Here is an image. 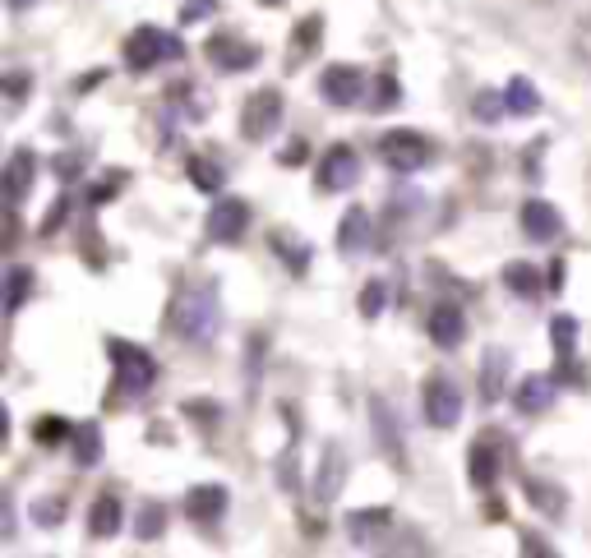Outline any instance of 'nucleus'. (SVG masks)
<instances>
[{
  "label": "nucleus",
  "instance_id": "obj_1",
  "mask_svg": "<svg viewBox=\"0 0 591 558\" xmlns=\"http://www.w3.org/2000/svg\"><path fill=\"white\" fill-rule=\"evenodd\" d=\"M222 328V296L213 277H199V282H185L171 300V337L185 346H213Z\"/></svg>",
  "mask_w": 591,
  "mask_h": 558
},
{
  "label": "nucleus",
  "instance_id": "obj_2",
  "mask_svg": "<svg viewBox=\"0 0 591 558\" xmlns=\"http://www.w3.org/2000/svg\"><path fill=\"white\" fill-rule=\"evenodd\" d=\"M347 535L356 549H384V554H425V545L416 540H402L393 531V512L370 508V512H351L347 517Z\"/></svg>",
  "mask_w": 591,
  "mask_h": 558
},
{
  "label": "nucleus",
  "instance_id": "obj_3",
  "mask_svg": "<svg viewBox=\"0 0 591 558\" xmlns=\"http://www.w3.org/2000/svg\"><path fill=\"white\" fill-rule=\"evenodd\" d=\"M107 356H111V383H116V392H125V397H139V392L153 388L157 360L148 356L144 346L125 342V337H111V342H107Z\"/></svg>",
  "mask_w": 591,
  "mask_h": 558
},
{
  "label": "nucleus",
  "instance_id": "obj_4",
  "mask_svg": "<svg viewBox=\"0 0 591 558\" xmlns=\"http://www.w3.org/2000/svg\"><path fill=\"white\" fill-rule=\"evenodd\" d=\"M121 56L134 74H148V70H157V65H167V60H185V42L162 33V28H153V24H144L125 37Z\"/></svg>",
  "mask_w": 591,
  "mask_h": 558
},
{
  "label": "nucleus",
  "instance_id": "obj_5",
  "mask_svg": "<svg viewBox=\"0 0 591 558\" xmlns=\"http://www.w3.org/2000/svg\"><path fill=\"white\" fill-rule=\"evenodd\" d=\"M379 157H384L388 171H398V176H411V171H421L430 157H435V148H430V139L416 130H388L384 139H379Z\"/></svg>",
  "mask_w": 591,
  "mask_h": 558
},
{
  "label": "nucleus",
  "instance_id": "obj_6",
  "mask_svg": "<svg viewBox=\"0 0 591 558\" xmlns=\"http://www.w3.org/2000/svg\"><path fill=\"white\" fill-rule=\"evenodd\" d=\"M356 180H361V153H356L351 143H333V148L319 157L314 185H319L324 194H347Z\"/></svg>",
  "mask_w": 591,
  "mask_h": 558
},
{
  "label": "nucleus",
  "instance_id": "obj_7",
  "mask_svg": "<svg viewBox=\"0 0 591 558\" xmlns=\"http://www.w3.org/2000/svg\"><path fill=\"white\" fill-rule=\"evenodd\" d=\"M282 125V93L278 88H259V93L245 97V111H241V134L250 143H264L273 139Z\"/></svg>",
  "mask_w": 591,
  "mask_h": 558
},
{
  "label": "nucleus",
  "instance_id": "obj_8",
  "mask_svg": "<svg viewBox=\"0 0 591 558\" xmlns=\"http://www.w3.org/2000/svg\"><path fill=\"white\" fill-rule=\"evenodd\" d=\"M365 411H370V429H374L379 452H384L393 466H402V462H407V448H402V420H398V411H393V402L379 397V392H370Z\"/></svg>",
  "mask_w": 591,
  "mask_h": 558
},
{
  "label": "nucleus",
  "instance_id": "obj_9",
  "mask_svg": "<svg viewBox=\"0 0 591 558\" xmlns=\"http://www.w3.org/2000/svg\"><path fill=\"white\" fill-rule=\"evenodd\" d=\"M425 420L435 429H453L462 420V392L448 374H430L425 379Z\"/></svg>",
  "mask_w": 591,
  "mask_h": 558
},
{
  "label": "nucleus",
  "instance_id": "obj_10",
  "mask_svg": "<svg viewBox=\"0 0 591 558\" xmlns=\"http://www.w3.org/2000/svg\"><path fill=\"white\" fill-rule=\"evenodd\" d=\"M204 51L222 74H241V70H250V65H259V47L245 42V37H236V33H213Z\"/></svg>",
  "mask_w": 591,
  "mask_h": 558
},
{
  "label": "nucleus",
  "instance_id": "obj_11",
  "mask_svg": "<svg viewBox=\"0 0 591 558\" xmlns=\"http://www.w3.org/2000/svg\"><path fill=\"white\" fill-rule=\"evenodd\" d=\"M319 93H324L328 107H356L365 97V74L356 65H328L319 74Z\"/></svg>",
  "mask_w": 591,
  "mask_h": 558
},
{
  "label": "nucleus",
  "instance_id": "obj_12",
  "mask_svg": "<svg viewBox=\"0 0 591 558\" xmlns=\"http://www.w3.org/2000/svg\"><path fill=\"white\" fill-rule=\"evenodd\" d=\"M342 485H347V448H342V443H324L319 475H314V503L328 508V503L342 494Z\"/></svg>",
  "mask_w": 591,
  "mask_h": 558
},
{
  "label": "nucleus",
  "instance_id": "obj_13",
  "mask_svg": "<svg viewBox=\"0 0 591 558\" xmlns=\"http://www.w3.org/2000/svg\"><path fill=\"white\" fill-rule=\"evenodd\" d=\"M245 231H250V203L245 199H222L208 213V240H218V245H236Z\"/></svg>",
  "mask_w": 591,
  "mask_h": 558
},
{
  "label": "nucleus",
  "instance_id": "obj_14",
  "mask_svg": "<svg viewBox=\"0 0 591 558\" xmlns=\"http://www.w3.org/2000/svg\"><path fill=\"white\" fill-rule=\"evenodd\" d=\"M338 250L347 254V259H356V254H365V250H379L374 245V217H370V208H347L342 213V226H338Z\"/></svg>",
  "mask_w": 591,
  "mask_h": 558
},
{
  "label": "nucleus",
  "instance_id": "obj_15",
  "mask_svg": "<svg viewBox=\"0 0 591 558\" xmlns=\"http://www.w3.org/2000/svg\"><path fill=\"white\" fill-rule=\"evenodd\" d=\"M555 392H559V379L555 374H527L513 392V406H518V416H541L555 406Z\"/></svg>",
  "mask_w": 591,
  "mask_h": 558
},
{
  "label": "nucleus",
  "instance_id": "obj_16",
  "mask_svg": "<svg viewBox=\"0 0 591 558\" xmlns=\"http://www.w3.org/2000/svg\"><path fill=\"white\" fill-rule=\"evenodd\" d=\"M33 180H37L33 148H14L10 162H5V203H10V208H19V203L28 199V190H33Z\"/></svg>",
  "mask_w": 591,
  "mask_h": 558
},
{
  "label": "nucleus",
  "instance_id": "obj_17",
  "mask_svg": "<svg viewBox=\"0 0 591 558\" xmlns=\"http://www.w3.org/2000/svg\"><path fill=\"white\" fill-rule=\"evenodd\" d=\"M185 517L199 526H218L227 517V489L222 485H194L185 494Z\"/></svg>",
  "mask_w": 591,
  "mask_h": 558
},
{
  "label": "nucleus",
  "instance_id": "obj_18",
  "mask_svg": "<svg viewBox=\"0 0 591 558\" xmlns=\"http://www.w3.org/2000/svg\"><path fill=\"white\" fill-rule=\"evenodd\" d=\"M430 342L444 346V351H458L462 342H467V314H462L458 305H435L430 309Z\"/></svg>",
  "mask_w": 591,
  "mask_h": 558
},
{
  "label": "nucleus",
  "instance_id": "obj_19",
  "mask_svg": "<svg viewBox=\"0 0 591 558\" xmlns=\"http://www.w3.org/2000/svg\"><path fill=\"white\" fill-rule=\"evenodd\" d=\"M476 383H481V402H499L508 392V351L504 346H490L476 369Z\"/></svg>",
  "mask_w": 591,
  "mask_h": 558
},
{
  "label": "nucleus",
  "instance_id": "obj_20",
  "mask_svg": "<svg viewBox=\"0 0 591 558\" xmlns=\"http://www.w3.org/2000/svg\"><path fill=\"white\" fill-rule=\"evenodd\" d=\"M522 231H527L531 240H555L559 231H564V217H559L555 203L531 199V203H522Z\"/></svg>",
  "mask_w": 591,
  "mask_h": 558
},
{
  "label": "nucleus",
  "instance_id": "obj_21",
  "mask_svg": "<svg viewBox=\"0 0 591 558\" xmlns=\"http://www.w3.org/2000/svg\"><path fill=\"white\" fill-rule=\"evenodd\" d=\"M121 522H125L121 499H116V494H97L93 508H88V535H93V540H111V535L121 531Z\"/></svg>",
  "mask_w": 591,
  "mask_h": 558
},
{
  "label": "nucleus",
  "instance_id": "obj_22",
  "mask_svg": "<svg viewBox=\"0 0 591 558\" xmlns=\"http://www.w3.org/2000/svg\"><path fill=\"white\" fill-rule=\"evenodd\" d=\"M102 425H93V420H84V425H74V434H70V457H74V466L79 471H93L97 462H102Z\"/></svg>",
  "mask_w": 591,
  "mask_h": 558
},
{
  "label": "nucleus",
  "instance_id": "obj_23",
  "mask_svg": "<svg viewBox=\"0 0 591 558\" xmlns=\"http://www.w3.org/2000/svg\"><path fill=\"white\" fill-rule=\"evenodd\" d=\"M522 489H527V503L536 512H541V517H564V489L559 485H550V480H536V475H527V480H522Z\"/></svg>",
  "mask_w": 591,
  "mask_h": 558
},
{
  "label": "nucleus",
  "instance_id": "obj_24",
  "mask_svg": "<svg viewBox=\"0 0 591 558\" xmlns=\"http://www.w3.org/2000/svg\"><path fill=\"white\" fill-rule=\"evenodd\" d=\"M167 102H171L176 111H181L185 120H204V116H208V107H213L204 88L190 84V79H185V84H171V88H167Z\"/></svg>",
  "mask_w": 591,
  "mask_h": 558
},
{
  "label": "nucleus",
  "instance_id": "obj_25",
  "mask_svg": "<svg viewBox=\"0 0 591 558\" xmlns=\"http://www.w3.org/2000/svg\"><path fill=\"white\" fill-rule=\"evenodd\" d=\"M504 102H508V116H536V111H541V93H536V84L522 79V74H513L504 84Z\"/></svg>",
  "mask_w": 591,
  "mask_h": 558
},
{
  "label": "nucleus",
  "instance_id": "obj_26",
  "mask_svg": "<svg viewBox=\"0 0 591 558\" xmlns=\"http://www.w3.org/2000/svg\"><path fill=\"white\" fill-rule=\"evenodd\" d=\"M185 171H190V180L199 185L204 194H218L222 185H227V167H222L218 157H204V153H194L190 162H185Z\"/></svg>",
  "mask_w": 591,
  "mask_h": 558
},
{
  "label": "nucleus",
  "instance_id": "obj_27",
  "mask_svg": "<svg viewBox=\"0 0 591 558\" xmlns=\"http://www.w3.org/2000/svg\"><path fill=\"white\" fill-rule=\"evenodd\" d=\"M550 342H555L559 365L578 360V319H573V314H555V319H550Z\"/></svg>",
  "mask_w": 591,
  "mask_h": 558
},
{
  "label": "nucleus",
  "instance_id": "obj_28",
  "mask_svg": "<svg viewBox=\"0 0 591 558\" xmlns=\"http://www.w3.org/2000/svg\"><path fill=\"white\" fill-rule=\"evenodd\" d=\"M33 286L37 282H33V273H28L24 263H14L10 273H5V314H10V319L24 309V300L33 296Z\"/></svg>",
  "mask_w": 591,
  "mask_h": 558
},
{
  "label": "nucleus",
  "instance_id": "obj_29",
  "mask_svg": "<svg viewBox=\"0 0 591 558\" xmlns=\"http://www.w3.org/2000/svg\"><path fill=\"white\" fill-rule=\"evenodd\" d=\"M499 475V457H495V443H476L471 448V485L476 489H490Z\"/></svg>",
  "mask_w": 591,
  "mask_h": 558
},
{
  "label": "nucleus",
  "instance_id": "obj_30",
  "mask_svg": "<svg viewBox=\"0 0 591 558\" xmlns=\"http://www.w3.org/2000/svg\"><path fill=\"white\" fill-rule=\"evenodd\" d=\"M134 535H139L144 545L162 540V535H167V508H162V503H144L139 517H134Z\"/></svg>",
  "mask_w": 591,
  "mask_h": 558
},
{
  "label": "nucleus",
  "instance_id": "obj_31",
  "mask_svg": "<svg viewBox=\"0 0 591 558\" xmlns=\"http://www.w3.org/2000/svg\"><path fill=\"white\" fill-rule=\"evenodd\" d=\"M504 286L513 291V296L531 300L536 291H541V273H536L531 263H522V259H518V263H508V268H504Z\"/></svg>",
  "mask_w": 591,
  "mask_h": 558
},
{
  "label": "nucleus",
  "instance_id": "obj_32",
  "mask_svg": "<svg viewBox=\"0 0 591 558\" xmlns=\"http://www.w3.org/2000/svg\"><path fill=\"white\" fill-rule=\"evenodd\" d=\"M319 33H324V19H319V14L301 19V28L291 33V65H301V60L310 56L314 47H319Z\"/></svg>",
  "mask_w": 591,
  "mask_h": 558
},
{
  "label": "nucleus",
  "instance_id": "obj_33",
  "mask_svg": "<svg viewBox=\"0 0 591 558\" xmlns=\"http://www.w3.org/2000/svg\"><path fill=\"white\" fill-rule=\"evenodd\" d=\"M370 111H393L402 102V88L393 74H379V79H370Z\"/></svg>",
  "mask_w": 591,
  "mask_h": 558
},
{
  "label": "nucleus",
  "instance_id": "obj_34",
  "mask_svg": "<svg viewBox=\"0 0 591 558\" xmlns=\"http://www.w3.org/2000/svg\"><path fill=\"white\" fill-rule=\"evenodd\" d=\"M471 116L485 120V125H495L499 116H508L504 93H495V88H481V93H476V102H471Z\"/></svg>",
  "mask_w": 591,
  "mask_h": 558
},
{
  "label": "nucleus",
  "instance_id": "obj_35",
  "mask_svg": "<svg viewBox=\"0 0 591 558\" xmlns=\"http://www.w3.org/2000/svg\"><path fill=\"white\" fill-rule=\"evenodd\" d=\"M273 250L282 254V259H287V268L291 273H305V268H310V245H305V240H291V236H273Z\"/></svg>",
  "mask_w": 591,
  "mask_h": 558
},
{
  "label": "nucleus",
  "instance_id": "obj_36",
  "mask_svg": "<svg viewBox=\"0 0 591 558\" xmlns=\"http://www.w3.org/2000/svg\"><path fill=\"white\" fill-rule=\"evenodd\" d=\"M74 434V425L70 420H61V416H42L33 425V443H42V448H51V443H61V439H70Z\"/></svg>",
  "mask_w": 591,
  "mask_h": 558
},
{
  "label": "nucleus",
  "instance_id": "obj_37",
  "mask_svg": "<svg viewBox=\"0 0 591 558\" xmlns=\"http://www.w3.org/2000/svg\"><path fill=\"white\" fill-rule=\"evenodd\" d=\"M384 305H388V286L384 282H370L361 291V319H379V314H384Z\"/></svg>",
  "mask_w": 591,
  "mask_h": 558
},
{
  "label": "nucleus",
  "instance_id": "obj_38",
  "mask_svg": "<svg viewBox=\"0 0 591 558\" xmlns=\"http://www.w3.org/2000/svg\"><path fill=\"white\" fill-rule=\"evenodd\" d=\"M33 522L37 526H61L65 522V499H42V503H33Z\"/></svg>",
  "mask_w": 591,
  "mask_h": 558
},
{
  "label": "nucleus",
  "instance_id": "obj_39",
  "mask_svg": "<svg viewBox=\"0 0 591 558\" xmlns=\"http://www.w3.org/2000/svg\"><path fill=\"white\" fill-rule=\"evenodd\" d=\"M213 10H218V0H185V5H181V24H199V19H208Z\"/></svg>",
  "mask_w": 591,
  "mask_h": 558
},
{
  "label": "nucleus",
  "instance_id": "obj_40",
  "mask_svg": "<svg viewBox=\"0 0 591 558\" xmlns=\"http://www.w3.org/2000/svg\"><path fill=\"white\" fill-rule=\"evenodd\" d=\"M65 213H70V199H65V194H61V199L51 203V217H47V222H42V236H51V231H56V226L65 222Z\"/></svg>",
  "mask_w": 591,
  "mask_h": 558
},
{
  "label": "nucleus",
  "instance_id": "obj_41",
  "mask_svg": "<svg viewBox=\"0 0 591 558\" xmlns=\"http://www.w3.org/2000/svg\"><path fill=\"white\" fill-rule=\"evenodd\" d=\"M305 153H310V148H305V139H296V143H287V148L278 153V162H282V167H296V162H305Z\"/></svg>",
  "mask_w": 591,
  "mask_h": 558
},
{
  "label": "nucleus",
  "instance_id": "obj_42",
  "mask_svg": "<svg viewBox=\"0 0 591 558\" xmlns=\"http://www.w3.org/2000/svg\"><path fill=\"white\" fill-rule=\"evenodd\" d=\"M518 540H522V554H531V558H545V554H550V545H541V535H531V531H522V535H518Z\"/></svg>",
  "mask_w": 591,
  "mask_h": 558
},
{
  "label": "nucleus",
  "instance_id": "obj_43",
  "mask_svg": "<svg viewBox=\"0 0 591 558\" xmlns=\"http://www.w3.org/2000/svg\"><path fill=\"white\" fill-rule=\"evenodd\" d=\"M545 286H550V291H564V263H550V273H545Z\"/></svg>",
  "mask_w": 591,
  "mask_h": 558
},
{
  "label": "nucleus",
  "instance_id": "obj_44",
  "mask_svg": "<svg viewBox=\"0 0 591 558\" xmlns=\"http://www.w3.org/2000/svg\"><path fill=\"white\" fill-rule=\"evenodd\" d=\"M24 88H28V79H24V74H5V93H10L14 102H19V93H24Z\"/></svg>",
  "mask_w": 591,
  "mask_h": 558
},
{
  "label": "nucleus",
  "instance_id": "obj_45",
  "mask_svg": "<svg viewBox=\"0 0 591 558\" xmlns=\"http://www.w3.org/2000/svg\"><path fill=\"white\" fill-rule=\"evenodd\" d=\"M56 167H61V180H70V176L79 180V157H70V153H65L61 162H56Z\"/></svg>",
  "mask_w": 591,
  "mask_h": 558
},
{
  "label": "nucleus",
  "instance_id": "obj_46",
  "mask_svg": "<svg viewBox=\"0 0 591 558\" xmlns=\"http://www.w3.org/2000/svg\"><path fill=\"white\" fill-rule=\"evenodd\" d=\"M5 5H10V10H19V14H24V10H33L37 0H5Z\"/></svg>",
  "mask_w": 591,
  "mask_h": 558
},
{
  "label": "nucleus",
  "instance_id": "obj_47",
  "mask_svg": "<svg viewBox=\"0 0 591 558\" xmlns=\"http://www.w3.org/2000/svg\"><path fill=\"white\" fill-rule=\"evenodd\" d=\"M259 5H282V0H259Z\"/></svg>",
  "mask_w": 591,
  "mask_h": 558
}]
</instances>
